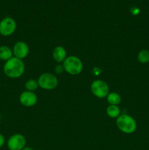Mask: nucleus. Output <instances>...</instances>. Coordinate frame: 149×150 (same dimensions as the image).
I'll return each instance as SVG.
<instances>
[{"label":"nucleus","mask_w":149,"mask_h":150,"mask_svg":"<svg viewBox=\"0 0 149 150\" xmlns=\"http://www.w3.org/2000/svg\"><path fill=\"white\" fill-rule=\"evenodd\" d=\"M25 69L26 67L23 60L13 57L8 61L5 62L3 67V71L7 77L15 79L23 76Z\"/></svg>","instance_id":"f257e3e1"},{"label":"nucleus","mask_w":149,"mask_h":150,"mask_svg":"<svg viewBox=\"0 0 149 150\" xmlns=\"http://www.w3.org/2000/svg\"><path fill=\"white\" fill-rule=\"evenodd\" d=\"M116 125L119 130L125 134H131L136 130L137 127L136 120L129 114H121L116 119Z\"/></svg>","instance_id":"f03ea898"},{"label":"nucleus","mask_w":149,"mask_h":150,"mask_svg":"<svg viewBox=\"0 0 149 150\" xmlns=\"http://www.w3.org/2000/svg\"><path fill=\"white\" fill-rule=\"evenodd\" d=\"M64 71L72 76H77L83 71V64L79 57L76 56H70L66 58L63 62Z\"/></svg>","instance_id":"7ed1b4c3"},{"label":"nucleus","mask_w":149,"mask_h":150,"mask_svg":"<svg viewBox=\"0 0 149 150\" xmlns=\"http://www.w3.org/2000/svg\"><path fill=\"white\" fill-rule=\"evenodd\" d=\"M39 87L45 90H53L58 84V79L56 76L51 73H44L38 78Z\"/></svg>","instance_id":"20e7f679"},{"label":"nucleus","mask_w":149,"mask_h":150,"mask_svg":"<svg viewBox=\"0 0 149 150\" xmlns=\"http://www.w3.org/2000/svg\"><path fill=\"white\" fill-rule=\"evenodd\" d=\"M91 91L95 97L102 99L107 98L110 93V88L108 83L103 80L96 79L91 84Z\"/></svg>","instance_id":"39448f33"},{"label":"nucleus","mask_w":149,"mask_h":150,"mask_svg":"<svg viewBox=\"0 0 149 150\" xmlns=\"http://www.w3.org/2000/svg\"><path fill=\"white\" fill-rule=\"evenodd\" d=\"M17 23L12 17L7 16L0 21V35L3 37L11 36L16 31Z\"/></svg>","instance_id":"423d86ee"},{"label":"nucleus","mask_w":149,"mask_h":150,"mask_svg":"<svg viewBox=\"0 0 149 150\" xmlns=\"http://www.w3.org/2000/svg\"><path fill=\"white\" fill-rule=\"evenodd\" d=\"M9 150H22L26 145V139L23 135L15 133L10 136L7 142Z\"/></svg>","instance_id":"0eeeda50"},{"label":"nucleus","mask_w":149,"mask_h":150,"mask_svg":"<svg viewBox=\"0 0 149 150\" xmlns=\"http://www.w3.org/2000/svg\"><path fill=\"white\" fill-rule=\"evenodd\" d=\"M13 57L23 60L26 58L29 53V47L26 42L23 41H18L13 48Z\"/></svg>","instance_id":"6e6552de"},{"label":"nucleus","mask_w":149,"mask_h":150,"mask_svg":"<svg viewBox=\"0 0 149 150\" xmlns=\"http://www.w3.org/2000/svg\"><path fill=\"white\" fill-rule=\"evenodd\" d=\"M38 98L36 94L34 92L24 91L21 92L19 96V101L20 104L25 107H32L37 103Z\"/></svg>","instance_id":"1a4fd4ad"},{"label":"nucleus","mask_w":149,"mask_h":150,"mask_svg":"<svg viewBox=\"0 0 149 150\" xmlns=\"http://www.w3.org/2000/svg\"><path fill=\"white\" fill-rule=\"evenodd\" d=\"M52 56L53 59L55 60L56 62L62 63L64 62V60H65L66 58L67 57V51H66L65 48L63 46L58 45V46L55 47L54 49L53 50Z\"/></svg>","instance_id":"9d476101"},{"label":"nucleus","mask_w":149,"mask_h":150,"mask_svg":"<svg viewBox=\"0 0 149 150\" xmlns=\"http://www.w3.org/2000/svg\"><path fill=\"white\" fill-rule=\"evenodd\" d=\"M12 57H13V49L7 45H1L0 46V60L7 62Z\"/></svg>","instance_id":"9b49d317"},{"label":"nucleus","mask_w":149,"mask_h":150,"mask_svg":"<svg viewBox=\"0 0 149 150\" xmlns=\"http://www.w3.org/2000/svg\"><path fill=\"white\" fill-rule=\"evenodd\" d=\"M107 115L112 119H117L121 115V109L118 105H109L106 109Z\"/></svg>","instance_id":"f8f14e48"},{"label":"nucleus","mask_w":149,"mask_h":150,"mask_svg":"<svg viewBox=\"0 0 149 150\" xmlns=\"http://www.w3.org/2000/svg\"><path fill=\"white\" fill-rule=\"evenodd\" d=\"M107 101L110 105H118L121 102V97L117 92H110L107 96Z\"/></svg>","instance_id":"ddd939ff"},{"label":"nucleus","mask_w":149,"mask_h":150,"mask_svg":"<svg viewBox=\"0 0 149 150\" xmlns=\"http://www.w3.org/2000/svg\"><path fill=\"white\" fill-rule=\"evenodd\" d=\"M137 60L141 64H146L149 62V51L147 49H143L137 54Z\"/></svg>","instance_id":"4468645a"},{"label":"nucleus","mask_w":149,"mask_h":150,"mask_svg":"<svg viewBox=\"0 0 149 150\" xmlns=\"http://www.w3.org/2000/svg\"><path fill=\"white\" fill-rule=\"evenodd\" d=\"M25 88H26V90L34 92V91H36L39 88L37 80L29 79V80L26 81V82L25 83Z\"/></svg>","instance_id":"2eb2a0df"},{"label":"nucleus","mask_w":149,"mask_h":150,"mask_svg":"<svg viewBox=\"0 0 149 150\" xmlns=\"http://www.w3.org/2000/svg\"><path fill=\"white\" fill-rule=\"evenodd\" d=\"M64 71V67H63V64H58L57 66H56L55 72L56 74H61Z\"/></svg>","instance_id":"dca6fc26"},{"label":"nucleus","mask_w":149,"mask_h":150,"mask_svg":"<svg viewBox=\"0 0 149 150\" xmlns=\"http://www.w3.org/2000/svg\"><path fill=\"white\" fill-rule=\"evenodd\" d=\"M101 73H102V70H101L100 68H99V67H93V70H92V73H93V74L96 76H99Z\"/></svg>","instance_id":"f3484780"},{"label":"nucleus","mask_w":149,"mask_h":150,"mask_svg":"<svg viewBox=\"0 0 149 150\" xmlns=\"http://www.w3.org/2000/svg\"><path fill=\"white\" fill-rule=\"evenodd\" d=\"M5 137L1 133H0V148H1L4 146V144H5Z\"/></svg>","instance_id":"a211bd4d"},{"label":"nucleus","mask_w":149,"mask_h":150,"mask_svg":"<svg viewBox=\"0 0 149 150\" xmlns=\"http://www.w3.org/2000/svg\"><path fill=\"white\" fill-rule=\"evenodd\" d=\"M22 150H34V149H32V147H30V146H26Z\"/></svg>","instance_id":"6ab92c4d"}]
</instances>
